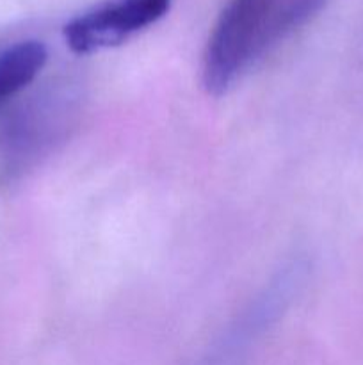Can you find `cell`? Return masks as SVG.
<instances>
[{
  "label": "cell",
  "mask_w": 363,
  "mask_h": 365,
  "mask_svg": "<svg viewBox=\"0 0 363 365\" xmlns=\"http://www.w3.org/2000/svg\"><path fill=\"white\" fill-rule=\"evenodd\" d=\"M327 0H230L203 57V86L223 95L283 39L308 24Z\"/></svg>",
  "instance_id": "1"
},
{
  "label": "cell",
  "mask_w": 363,
  "mask_h": 365,
  "mask_svg": "<svg viewBox=\"0 0 363 365\" xmlns=\"http://www.w3.org/2000/svg\"><path fill=\"white\" fill-rule=\"evenodd\" d=\"M82 110V93L71 78L50 82L32 95L4 128L7 171L18 173L38 163L70 135Z\"/></svg>",
  "instance_id": "2"
},
{
  "label": "cell",
  "mask_w": 363,
  "mask_h": 365,
  "mask_svg": "<svg viewBox=\"0 0 363 365\" xmlns=\"http://www.w3.org/2000/svg\"><path fill=\"white\" fill-rule=\"evenodd\" d=\"M171 0H110L80 14L64 27V39L75 53H93L127 41L159 21Z\"/></svg>",
  "instance_id": "3"
},
{
  "label": "cell",
  "mask_w": 363,
  "mask_h": 365,
  "mask_svg": "<svg viewBox=\"0 0 363 365\" xmlns=\"http://www.w3.org/2000/svg\"><path fill=\"white\" fill-rule=\"evenodd\" d=\"M46 61L48 50L36 39L14 43L0 52V109L38 78Z\"/></svg>",
  "instance_id": "4"
}]
</instances>
